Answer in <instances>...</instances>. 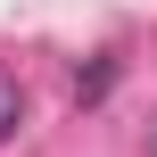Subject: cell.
<instances>
[{
    "mask_svg": "<svg viewBox=\"0 0 157 157\" xmlns=\"http://www.w3.org/2000/svg\"><path fill=\"white\" fill-rule=\"evenodd\" d=\"M17 124H25V91H17V83H8V75H0V141H8V132H17Z\"/></svg>",
    "mask_w": 157,
    "mask_h": 157,
    "instance_id": "obj_1",
    "label": "cell"
}]
</instances>
